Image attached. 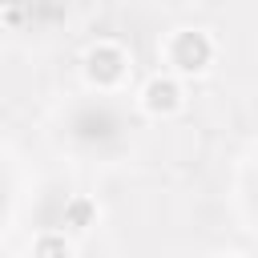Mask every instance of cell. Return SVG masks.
Returning <instances> with one entry per match:
<instances>
[{
  "instance_id": "cell-3",
  "label": "cell",
  "mask_w": 258,
  "mask_h": 258,
  "mask_svg": "<svg viewBox=\"0 0 258 258\" xmlns=\"http://www.w3.org/2000/svg\"><path fill=\"white\" fill-rule=\"evenodd\" d=\"M177 105H181V85H177V81L153 77V81L145 85V109H149V113L165 117V113H173Z\"/></svg>"
},
{
  "instance_id": "cell-4",
  "label": "cell",
  "mask_w": 258,
  "mask_h": 258,
  "mask_svg": "<svg viewBox=\"0 0 258 258\" xmlns=\"http://www.w3.org/2000/svg\"><path fill=\"white\" fill-rule=\"evenodd\" d=\"M93 218H97V206H93L89 198H73V202L64 206V226H73V230H89Z\"/></svg>"
},
{
  "instance_id": "cell-5",
  "label": "cell",
  "mask_w": 258,
  "mask_h": 258,
  "mask_svg": "<svg viewBox=\"0 0 258 258\" xmlns=\"http://www.w3.org/2000/svg\"><path fill=\"white\" fill-rule=\"evenodd\" d=\"M32 250H36V254H69L73 246H69L64 238H40V242H36Z\"/></svg>"
},
{
  "instance_id": "cell-1",
  "label": "cell",
  "mask_w": 258,
  "mask_h": 258,
  "mask_svg": "<svg viewBox=\"0 0 258 258\" xmlns=\"http://www.w3.org/2000/svg\"><path fill=\"white\" fill-rule=\"evenodd\" d=\"M169 60L181 73H206L214 60V40L206 32H177L169 44Z\"/></svg>"
},
{
  "instance_id": "cell-2",
  "label": "cell",
  "mask_w": 258,
  "mask_h": 258,
  "mask_svg": "<svg viewBox=\"0 0 258 258\" xmlns=\"http://www.w3.org/2000/svg\"><path fill=\"white\" fill-rule=\"evenodd\" d=\"M125 64L129 60H125V52L117 44H93L89 56H85V73H89L93 85H117L125 77Z\"/></svg>"
}]
</instances>
